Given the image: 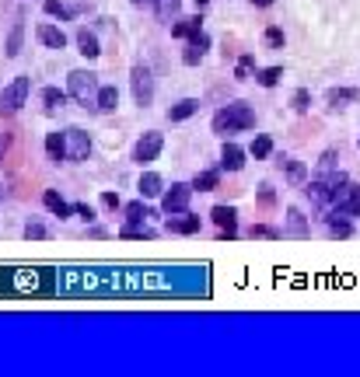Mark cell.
Segmentation results:
<instances>
[{
    "label": "cell",
    "mask_w": 360,
    "mask_h": 377,
    "mask_svg": "<svg viewBox=\"0 0 360 377\" xmlns=\"http://www.w3.org/2000/svg\"><path fill=\"white\" fill-rule=\"evenodd\" d=\"M4 154H7V136H0V165H4Z\"/></svg>",
    "instance_id": "42"
},
{
    "label": "cell",
    "mask_w": 360,
    "mask_h": 377,
    "mask_svg": "<svg viewBox=\"0 0 360 377\" xmlns=\"http://www.w3.org/2000/svg\"><path fill=\"white\" fill-rule=\"evenodd\" d=\"M259 206H263V210H273V206H276V192H273L270 182L259 186Z\"/></svg>",
    "instance_id": "37"
},
{
    "label": "cell",
    "mask_w": 360,
    "mask_h": 377,
    "mask_svg": "<svg viewBox=\"0 0 360 377\" xmlns=\"http://www.w3.org/2000/svg\"><path fill=\"white\" fill-rule=\"evenodd\" d=\"M217 186H221V172H217V168L196 172V179H192V188H199V192H213Z\"/></svg>",
    "instance_id": "25"
},
{
    "label": "cell",
    "mask_w": 360,
    "mask_h": 377,
    "mask_svg": "<svg viewBox=\"0 0 360 377\" xmlns=\"http://www.w3.org/2000/svg\"><path fill=\"white\" fill-rule=\"evenodd\" d=\"M98 74H91V70H70L67 74V91L74 94L81 105H94V98H98Z\"/></svg>",
    "instance_id": "2"
},
{
    "label": "cell",
    "mask_w": 360,
    "mask_h": 377,
    "mask_svg": "<svg viewBox=\"0 0 360 377\" xmlns=\"http://www.w3.org/2000/svg\"><path fill=\"white\" fill-rule=\"evenodd\" d=\"M199 112V101L196 98H182V101H175L172 108H168V119L172 122H182V119H192Z\"/></svg>",
    "instance_id": "20"
},
{
    "label": "cell",
    "mask_w": 360,
    "mask_h": 377,
    "mask_svg": "<svg viewBox=\"0 0 360 377\" xmlns=\"http://www.w3.org/2000/svg\"><path fill=\"white\" fill-rule=\"evenodd\" d=\"M119 238H130V241H151L154 231L144 224V227H119Z\"/></svg>",
    "instance_id": "33"
},
{
    "label": "cell",
    "mask_w": 360,
    "mask_h": 377,
    "mask_svg": "<svg viewBox=\"0 0 360 377\" xmlns=\"http://www.w3.org/2000/svg\"><path fill=\"white\" fill-rule=\"evenodd\" d=\"M46 14H53V18H60V21H67L70 14H67V7L60 4V0H46Z\"/></svg>",
    "instance_id": "38"
},
{
    "label": "cell",
    "mask_w": 360,
    "mask_h": 377,
    "mask_svg": "<svg viewBox=\"0 0 360 377\" xmlns=\"http://www.w3.org/2000/svg\"><path fill=\"white\" fill-rule=\"evenodd\" d=\"M325 224H329V234H333V238H350V234H354V224H350V217H343V213H329Z\"/></svg>",
    "instance_id": "21"
},
{
    "label": "cell",
    "mask_w": 360,
    "mask_h": 377,
    "mask_svg": "<svg viewBox=\"0 0 360 377\" xmlns=\"http://www.w3.org/2000/svg\"><path fill=\"white\" fill-rule=\"evenodd\" d=\"M25 238H28V241H46V238H49V227L39 224V220H28V224H25Z\"/></svg>",
    "instance_id": "34"
},
{
    "label": "cell",
    "mask_w": 360,
    "mask_h": 377,
    "mask_svg": "<svg viewBox=\"0 0 360 377\" xmlns=\"http://www.w3.org/2000/svg\"><path fill=\"white\" fill-rule=\"evenodd\" d=\"M360 98L357 88H329L325 91V101H329V108H350L354 101Z\"/></svg>",
    "instance_id": "16"
},
{
    "label": "cell",
    "mask_w": 360,
    "mask_h": 377,
    "mask_svg": "<svg viewBox=\"0 0 360 377\" xmlns=\"http://www.w3.org/2000/svg\"><path fill=\"white\" fill-rule=\"evenodd\" d=\"M123 213H126V224H123V227H144V220L151 217L144 203H130V206H126Z\"/></svg>",
    "instance_id": "26"
},
{
    "label": "cell",
    "mask_w": 360,
    "mask_h": 377,
    "mask_svg": "<svg viewBox=\"0 0 360 377\" xmlns=\"http://www.w3.org/2000/svg\"><path fill=\"white\" fill-rule=\"evenodd\" d=\"M290 108H294V112H308V108H311V91H308V88H297L294 98H290Z\"/></svg>",
    "instance_id": "36"
},
{
    "label": "cell",
    "mask_w": 360,
    "mask_h": 377,
    "mask_svg": "<svg viewBox=\"0 0 360 377\" xmlns=\"http://www.w3.org/2000/svg\"><path fill=\"white\" fill-rule=\"evenodd\" d=\"M210 217H213V224L221 227V234H224L228 241L238 238V210H235V206H224V203H221V206L210 210Z\"/></svg>",
    "instance_id": "8"
},
{
    "label": "cell",
    "mask_w": 360,
    "mask_h": 377,
    "mask_svg": "<svg viewBox=\"0 0 360 377\" xmlns=\"http://www.w3.org/2000/svg\"><path fill=\"white\" fill-rule=\"evenodd\" d=\"M137 188H140V196H144V199H154V196H161V192H165V182H161V175H158V172H144V175H140V182H137Z\"/></svg>",
    "instance_id": "19"
},
{
    "label": "cell",
    "mask_w": 360,
    "mask_h": 377,
    "mask_svg": "<svg viewBox=\"0 0 360 377\" xmlns=\"http://www.w3.org/2000/svg\"><path fill=\"white\" fill-rule=\"evenodd\" d=\"M252 70H256V53H245V56L238 60V67H235V81H249Z\"/></svg>",
    "instance_id": "31"
},
{
    "label": "cell",
    "mask_w": 360,
    "mask_h": 377,
    "mask_svg": "<svg viewBox=\"0 0 360 377\" xmlns=\"http://www.w3.org/2000/svg\"><path fill=\"white\" fill-rule=\"evenodd\" d=\"M196 32H203V21H199V18H185V21H175V25H172V39H192Z\"/></svg>",
    "instance_id": "24"
},
{
    "label": "cell",
    "mask_w": 360,
    "mask_h": 377,
    "mask_svg": "<svg viewBox=\"0 0 360 377\" xmlns=\"http://www.w3.org/2000/svg\"><path fill=\"white\" fill-rule=\"evenodd\" d=\"M28 91H32V81H28L25 74L14 77L11 84H4V88H0V115H14V112H21Z\"/></svg>",
    "instance_id": "3"
},
{
    "label": "cell",
    "mask_w": 360,
    "mask_h": 377,
    "mask_svg": "<svg viewBox=\"0 0 360 377\" xmlns=\"http://www.w3.org/2000/svg\"><path fill=\"white\" fill-rule=\"evenodd\" d=\"M130 88H133V98H137L140 108H147V105L154 101V74H151L147 63H137V67L130 70Z\"/></svg>",
    "instance_id": "4"
},
{
    "label": "cell",
    "mask_w": 360,
    "mask_h": 377,
    "mask_svg": "<svg viewBox=\"0 0 360 377\" xmlns=\"http://www.w3.org/2000/svg\"><path fill=\"white\" fill-rule=\"evenodd\" d=\"M249 238H252V241H256V238H263V241H280L283 231L273 227V224H252V227H249Z\"/></svg>",
    "instance_id": "27"
},
{
    "label": "cell",
    "mask_w": 360,
    "mask_h": 377,
    "mask_svg": "<svg viewBox=\"0 0 360 377\" xmlns=\"http://www.w3.org/2000/svg\"><path fill=\"white\" fill-rule=\"evenodd\" d=\"M101 206L105 210H119L123 203H119V192H101Z\"/></svg>",
    "instance_id": "40"
},
{
    "label": "cell",
    "mask_w": 360,
    "mask_h": 377,
    "mask_svg": "<svg viewBox=\"0 0 360 377\" xmlns=\"http://www.w3.org/2000/svg\"><path fill=\"white\" fill-rule=\"evenodd\" d=\"M94 105H98L101 112H116V108H119V91H116L112 84H101V88H98V98H94Z\"/></svg>",
    "instance_id": "22"
},
{
    "label": "cell",
    "mask_w": 360,
    "mask_h": 377,
    "mask_svg": "<svg viewBox=\"0 0 360 377\" xmlns=\"http://www.w3.org/2000/svg\"><path fill=\"white\" fill-rule=\"evenodd\" d=\"M42 203H46V210H49L53 217H60V220L74 217V206H70V203H67L56 188H46V192H42Z\"/></svg>",
    "instance_id": "14"
},
{
    "label": "cell",
    "mask_w": 360,
    "mask_h": 377,
    "mask_svg": "<svg viewBox=\"0 0 360 377\" xmlns=\"http://www.w3.org/2000/svg\"><path fill=\"white\" fill-rule=\"evenodd\" d=\"M249 4H252V7H270L273 0H249Z\"/></svg>",
    "instance_id": "43"
},
{
    "label": "cell",
    "mask_w": 360,
    "mask_h": 377,
    "mask_svg": "<svg viewBox=\"0 0 360 377\" xmlns=\"http://www.w3.org/2000/svg\"><path fill=\"white\" fill-rule=\"evenodd\" d=\"M249 154H252L256 161H266V158H270V154H273V140H270V136H266V133H259V136L252 140V147H249Z\"/></svg>",
    "instance_id": "28"
},
{
    "label": "cell",
    "mask_w": 360,
    "mask_h": 377,
    "mask_svg": "<svg viewBox=\"0 0 360 377\" xmlns=\"http://www.w3.org/2000/svg\"><path fill=\"white\" fill-rule=\"evenodd\" d=\"M189 46H185V53H182V63L185 67H196L203 56H206V49H210V35L206 32H196L192 39H185Z\"/></svg>",
    "instance_id": "10"
},
{
    "label": "cell",
    "mask_w": 360,
    "mask_h": 377,
    "mask_svg": "<svg viewBox=\"0 0 360 377\" xmlns=\"http://www.w3.org/2000/svg\"><path fill=\"white\" fill-rule=\"evenodd\" d=\"M263 42H266V49H283V28H280V25H270V28L263 32Z\"/></svg>",
    "instance_id": "35"
},
{
    "label": "cell",
    "mask_w": 360,
    "mask_h": 377,
    "mask_svg": "<svg viewBox=\"0 0 360 377\" xmlns=\"http://www.w3.org/2000/svg\"><path fill=\"white\" fill-rule=\"evenodd\" d=\"M276 165H280V172L287 175L290 186H308V168H304V161H297V158H280Z\"/></svg>",
    "instance_id": "12"
},
{
    "label": "cell",
    "mask_w": 360,
    "mask_h": 377,
    "mask_svg": "<svg viewBox=\"0 0 360 377\" xmlns=\"http://www.w3.org/2000/svg\"><path fill=\"white\" fill-rule=\"evenodd\" d=\"M192 182H175L168 192H161V210L165 213H185L189 203H192Z\"/></svg>",
    "instance_id": "6"
},
{
    "label": "cell",
    "mask_w": 360,
    "mask_h": 377,
    "mask_svg": "<svg viewBox=\"0 0 360 377\" xmlns=\"http://www.w3.org/2000/svg\"><path fill=\"white\" fill-rule=\"evenodd\" d=\"M318 172H322V175H325V172H336V151H325V154H322Z\"/></svg>",
    "instance_id": "39"
},
{
    "label": "cell",
    "mask_w": 360,
    "mask_h": 377,
    "mask_svg": "<svg viewBox=\"0 0 360 377\" xmlns=\"http://www.w3.org/2000/svg\"><path fill=\"white\" fill-rule=\"evenodd\" d=\"M42 101H46V112H56V108H63L67 94L60 91V88H42Z\"/></svg>",
    "instance_id": "32"
},
{
    "label": "cell",
    "mask_w": 360,
    "mask_h": 377,
    "mask_svg": "<svg viewBox=\"0 0 360 377\" xmlns=\"http://www.w3.org/2000/svg\"><path fill=\"white\" fill-rule=\"evenodd\" d=\"M161 147H165V133H158V129H147L137 143H133V161L144 168V165H151V161H158V154H161Z\"/></svg>",
    "instance_id": "5"
},
{
    "label": "cell",
    "mask_w": 360,
    "mask_h": 377,
    "mask_svg": "<svg viewBox=\"0 0 360 377\" xmlns=\"http://www.w3.org/2000/svg\"><path fill=\"white\" fill-rule=\"evenodd\" d=\"M256 126V108L249 101H228L217 115H213V133L217 136H231V133H245Z\"/></svg>",
    "instance_id": "1"
},
{
    "label": "cell",
    "mask_w": 360,
    "mask_h": 377,
    "mask_svg": "<svg viewBox=\"0 0 360 377\" xmlns=\"http://www.w3.org/2000/svg\"><path fill=\"white\" fill-rule=\"evenodd\" d=\"M154 11H158L161 21H172V18H179L182 0H154Z\"/></svg>",
    "instance_id": "29"
},
{
    "label": "cell",
    "mask_w": 360,
    "mask_h": 377,
    "mask_svg": "<svg viewBox=\"0 0 360 377\" xmlns=\"http://www.w3.org/2000/svg\"><path fill=\"white\" fill-rule=\"evenodd\" d=\"M91 154V136L85 133V129H77V126H70L67 129V161H88Z\"/></svg>",
    "instance_id": "7"
},
{
    "label": "cell",
    "mask_w": 360,
    "mask_h": 377,
    "mask_svg": "<svg viewBox=\"0 0 360 377\" xmlns=\"http://www.w3.org/2000/svg\"><path fill=\"white\" fill-rule=\"evenodd\" d=\"M46 154H49L53 165L67 161V133H49L46 136Z\"/></svg>",
    "instance_id": "18"
},
{
    "label": "cell",
    "mask_w": 360,
    "mask_h": 377,
    "mask_svg": "<svg viewBox=\"0 0 360 377\" xmlns=\"http://www.w3.org/2000/svg\"><path fill=\"white\" fill-rule=\"evenodd\" d=\"M199 227H203V220L192 217L189 210H185V213H168V220H165V231H168V234H199Z\"/></svg>",
    "instance_id": "9"
},
{
    "label": "cell",
    "mask_w": 360,
    "mask_h": 377,
    "mask_svg": "<svg viewBox=\"0 0 360 377\" xmlns=\"http://www.w3.org/2000/svg\"><path fill=\"white\" fill-rule=\"evenodd\" d=\"M280 77H283V67H266V70H256L259 88H276V84H280Z\"/></svg>",
    "instance_id": "30"
},
{
    "label": "cell",
    "mask_w": 360,
    "mask_h": 377,
    "mask_svg": "<svg viewBox=\"0 0 360 377\" xmlns=\"http://www.w3.org/2000/svg\"><path fill=\"white\" fill-rule=\"evenodd\" d=\"M35 39H39L46 49H63V46H67V35H63V28H56V25H39V28H35Z\"/></svg>",
    "instance_id": "15"
},
{
    "label": "cell",
    "mask_w": 360,
    "mask_h": 377,
    "mask_svg": "<svg viewBox=\"0 0 360 377\" xmlns=\"http://www.w3.org/2000/svg\"><path fill=\"white\" fill-rule=\"evenodd\" d=\"M21 39H25V18H18L14 28H11V35H7V60H14L21 53Z\"/></svg>",
    "instance_id": "23"
},
{
    "label": "cell",
    "mask_w": 360,
    "mask_h": 377,
    "mask_svg": "<svg viewBox=\"0 0 360 377\" xmlns=\"http://www.w3.org/2000/svg\"><path fill=\"white\" fill-rule=\"evenodd\" d=\"M77 53L88 56V60H98V56H101V46H98V35H94V32L77 28Z\"/></svg>",
    "instance_id": "17"
},
{
    "label": "cell",
    "mask_w": 360,
    "mask_h": 377,
    "mask_svg": "<svg viewBox=\"0 0 360 377\" xmlns=\"http://www.w3.org/2000/svg\"><path fill=\"white\" fill-rule=\"evenodd\" d=\"M242 168H245V151L228 140L221 147V172H242Z\"/></svg>",
    "instance_id": "11"
},
{
    "label": "cell",
    "mask_w": 360,
    "mask_h": 377,
    "mask_svg": "<svg viewBox=\"0 0 360 377\" xmlns=\"http://www.w3.org/2000/svg\"><path fill=\"white\" fill-rule=\"evenodd\" d=\"M137 7H154V0H133Z\"/></svg>",
    "instance_id": "44"
},
{
    "label": "cell",
    "mask_w": 360,
    "mask_h": 377,
    "mask_svg": "<svg viewBox=\"0 0 360 377\" xmlns=\"http://www.w3.org/2000/svg\"><path fill=\"white\" fill-rule=\"evenodd\" d=\"M283 234H287V238H308V234H311V224H308V217H304L297 206L287 210V227H283Z\"/></svg>",
    "instance_id": "13"
},
{
    "label": "cell",
    "mask_w": 360,
    "mask_h": 377,
    "mask_svg": "<svg viewBox=\"0 0 360 377\" xmlns=\"http://www.w3.org/2000/svg\"><path fill=\"white\" fill-rule=\"evenodd\" d=\"M74 213H77L81 220H88V224H91V220H94V210H91L88 203H77V206H74Z\"/></svg>",
    "instance_id": "41"
}]
</instances>
